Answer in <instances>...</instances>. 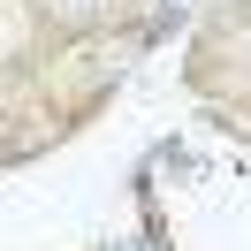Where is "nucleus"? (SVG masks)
<instances>
[{"label":"nucleus","mask_w":251,"mask_h":251,"mask_svg":"<svg viewBox=\"0 0 251 251\" xmlns=\"http://www.w3.org/2000/svg\"><path fill=\"white\" fill-rule=\"evenodd\" d=\"M61 8H69V16H84V8H99V0H61Z\"/></svg>","instance_id":"1"}]
</instances>
